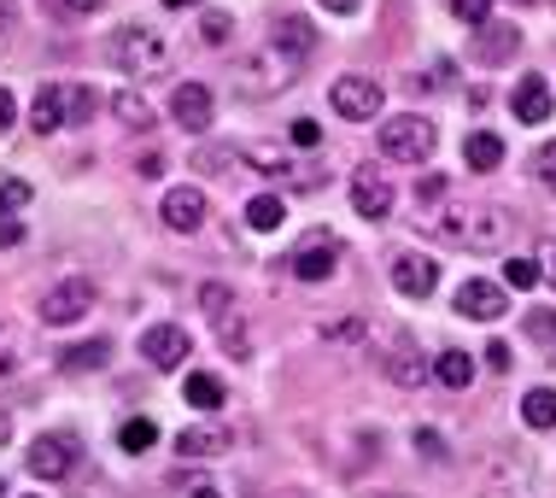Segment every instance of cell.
Segmentation results:
<instances>
[{"instance_id":"6da1fadb","label":"cell","mask_w":556,"mask_h":498,"mask_svg":"<svg viewBox=\"0 0 556 498\" xmlns=\"http://www.w3.org/2000/svg\"><path fill=\"white\" fill-rule=\"evenodd\" d=\"M112 65L135 83L164 77V71H170V41L147 24H124V29H112Z\"/></svg>"},{"instance_id":"7a4b0ae2","label":"cell","mask_w":556,"mask_h":498,"mask_svg":"<svg viewBox=\"0 0 556 498\" xmlns=\"http://www.w3.org/2000/svg\"><path fill=\"white\" fill-rule=\"evenodd\" d=\"M299 71H305V59H293V53H281V48H264V53H252V59H240V71H235V83H240V95H281Z\"/></svg>"},{"instance_id":"3957f363","label":"cell","mask_w":556,"mask_h":498,"mask_svg":"<svg viewBox=\"0 0 556 498\" xmlns=\"http://www.w3.org/2000/svg\"><path fill=\"white\" fill-rule=\"evenodd\" d=\"M445 235L463 240V247H475V252H492V247H504L509 217L498 206H463V211H451V217H445Z\"/></svg>"},{"instance_id":"277c9868","label":"cell","mask_w":556,"mask_h":498,"mask_svg":"<svg viewBox=\"0 0 556 498\" xmlns=\"http://www.w3.org/2000/svg\"><path fill=\"white\" fill-rule=\"evenodd\" d=\"M381 153L393 164H422L433 153V124H428V117H416V112L387 117V124H381Z\"/></svg>"},{"instance_id":"5b68a950","label":"cell","mask_w":556,"mask_h":498,"mask_svg":"<svg viewBox=\"0 0 556 498\" xmlns=\"http://www.w3.org/2000/svg\"><path fill=\"white\" fill-rule=\"evenodd\" d=\"M88 306H94V282H83V276H65V282H53L48 294H41V323L48 328H65V323H77V316H88Z\"/></svg>"},{"instance_id":"8992f818","label":"cell","mask_w":556,"mask_h":498,"mask_svg":"<svg viewBox=\"0 0 556 498\" xmlns=\"http://www.w3.org/2000/svg\"><path fill=\"white\" fill-rule=\"evenodd\" d=\"M77 451H83V440L77 434H41L36 446H29V475L36 481H65L71 470H77Z\"/></svg>"},{"instance_id":"52a82bcc","label":"cell","mask_w":556,"mask_h":498,"mask_svg":"<svg viewBox=\"0 0 556 498\" xmlns=\"http://www.w3.org/2000/svg\"><path fill=\"white\" fill-rule=\"evenodd\" d=\"M334 112L345 117V124H369L375 112H381V83L375 77H357V71H345V77H334Z\"/></svg>"},{"instance_id":"ba28073f","label":"cell","mask_w":556,"mask_h":498,"mask_svg":"<svg viewBox=\"0 0 556 498\" xmlns=\"http://www.w3.org/2000/svg\"><path fill=\"white\" fill-rule=\"evenodd\" d=\"M509 311V288L504 282H486V276H469L457 288V316H475V323H498Z\"/></svg>"},{"instance_id":"9c48e42d","label":"cell","mask_w":556,"mask_h":498,"mask_svg":"<svg viewBox=\"0 0 556 498\" xmlns=\"http://www.w3.org/2000/svg\"><path fill=\"white\" fill-rule=\"evenodd\" d=\"M170 117H176L188 135H205V129H212V117H217V95H212L205 83H182V88L170 95Z\"/></svg>"},{"instance_id":"30bf717a","label":"cell","mask_w":556,"mask_h":498,"mask_svg":"<svg viewBox=\"0 0 556 498\" xmlns=\"http://www.w3.org/2000/svg\"><path fill=\"white\" fill-rule=\"evenodd\" d=\"M188 328H176V323H153V328H147V335H141V358H147V364H153V370H176V364H182V358H188Z\"/></svg>"},{"instance_id":"8fae6325","label":"cell","mask_w":556,"mask_h":498,"mask_svg":"<svg viewBox=\"0 0 556 498\" xmlns=\"http://www.w3.org/2000/svg\"><path fill=\"white\" fill-rule=\"evenodd\" d=\"M247 164H252V171H264V176H281V183H299V188H317L323 183V164L317 159L299 164L288 153H269V147H247Z\"/></svg>"},{"instance_id":"7c38bea8","label":"cell","mask_w":556,"mask_h":498,"mask_svg":"<svg viewBox=\"0 0 556 498\" xmlns=\"http://www.w3.org/2000/svg\"><path fill=\"white\" fill-rule=\"evenodd\" d=\"M352 206H357V217H387V211H393V183H387L375 164H357L352 171Z\"/></svg>"},{"instance_id":"4fadbf2b","label":"cell","mask_w":556,"mask_h":498,"mask_svg":"<svg viewBox=\"0 0 556 498\" xmlns=\"http://www.w3.org/2000/svg\"><path fill=\"white\" fill-rule=\"evenodd\" d=\"M433 282H440V264H433L428 252H399V259H393V288H399V294L428 299Z\"/></svg>"},{"instance_id":"5bb4252c","label":"cell","mask_w":556,"mask_h":498,"mask_svg":"<svg viewBox=\"0 0 556 498\" xmlns=\"http://www.w3.org/2000/svg\"><path fill=\"white\" fill-rule=\"evenodd\" d=\"M334 264H340V247L328 235H317L311 247L293 252V276L299 282H328V276H334Z\"/></svg>"},{"instance_id":"9a60e30c","label":"cell","mask_w":556,"mask_h":498,"mask_svg":"<svg viewBox=\"0 0 556 498\" xmlns=\"http://www.w3.org/2000/svg\"><path fill=\"white\" fill-rule=\"evenodd\" d=\"M164 223H170V229H200V223H205V194L200 188H170V194H164Z\"/></svg>"},{"instance_id":"2e32d148","label":"cell","mask_w":556,"mask_h":498,"mask_svg":"<svg viewBox=\"0 0 556 498\" xmlns=\"http://www.w3.org/2000/svg\"><path fill=\"white\" fill-rule=\"evenodd\" d=\"M176 451H182V458H217V451H229V422L182 428V434H176Z\"/></svg>"},{"instance_id":"e0dca14e","label":"cell","mask_w":556,"mask_h":498,"mask_svg":"<svg viewBox=\"0 0 556 498\" xmlns=\"http://www.w3.org/2000/svg\"><path fill=\"white\" fill-rule=\"evenodd\" d=\"M65 88H71V83H41L36 105H29V129H36V135L65 129Z\"/></svg>"},{"instance_id":"ac0fdd59","label":"cell","mask_w":556,"mask_h":498,"mask_svg":"<svg viewBox=\"0 0 556 498\" xmlns=\"http://www.w3.org/2000/svg\"><path fill=\"white\" fill-rule=\"evenodd\" d=\"M509 105H516L521 124H545V117H551V83H545V77H521V83H516V100H509Z\"/></svg>"},{"instance_id":"d6986e66","label":"cell","mask_w":556,"mask_h":498,"mask_svg":"<svg viewBox=\"0 0 556 498\" xmlns=\"http://www.w3.org/2000/svg\"><path fill=\"white\" fill-rule=\"evenodd\" d=\"M269 48L293 53V59H311V48H317V29H311L305 18H276L269 24Z\"/></svg>"},{"instance_id":"ffe728a7","label":"cell","mask_w":556,"mask_h":498,"mask_svg":"<svg viewBox=\"0 0 556 498\" xmlns=\"http://www.w3.org/2000/svg\"><path fill=\"white\" fill-rule=\"evenodd\" d=\"M387 375H393L399 387H416V382H428V364H422V352H416L410 340H393L387 346Z\"/></svg>"},{"instance_id":"44dd1931","label":"cell","mask_w":556,"mask_h":498,"mask_svg":"<svg viewBox=\"0 0 556 498\" xmlns=\"http://www.w3.org/2000/svg\"><path fill=\"white\" fill-rule=\"evenodd\" d=\"M463 159H469V171L486 176V171H498V164H504V141L492 129H475L469 141H463Z\"/></svg>"},{"instance_id":"7402d4cb","label":"cell","mask_w":556,"mask_h":498,"mask_svg":"<svg viewBox=\"0 0 556 498\" xmlns=\"http://www.w3.org/2000/svg\"><path fill=\"white\" fill-rule=\"evenodd\" d=\"M433 375H440V387H457V394H463V387L475 382V358L451 346V352H440V358H433Z\"/></svg>"},{"instance_id":"603a6c76","label":"cell","mask_w":556,"mask_h":498,"mask_svg":"<svg viewBox=\"0 0 556 498\" xmlns=\"http://www.w3.org/2000/svg\"><path fill=\"white\" fill-rule=\"evenodd\" d=\"M521 48V36L509 24H480V59H486V65H498V59H509Z\"/></svg>"},{"instance_id":"cb8c5ba5","label":"cell","mask_w":556,"mask_h":498,"mask_svg":"<svg viewBox=\"0 0 556 498\" xmlns=\"http://www.w3.org/2000/svg\"><path fill=\"white\" fill-rule=\"evenodd\" d=\"M521 422H528V428H556V387H533V394L521 399Z\"/></svg>"},{"instance_id":"d4e9b609","label":"cell","mask_w":556,"mask_h":498,"mask_svg":"<svg viewBox=\"0 0 556 498\" xmlns=\"http://www.w3.org/2000/svg\"><path fill=\"white\" fill-rule=\"evenodd\" d=\"M281 217H288L281 194H252V200H247V223H252V229H281Z\"/></svg>"},{"instance_id":"484cf974","label":"cell","mask_w":556,"mask_h":498,"mask_svg":"<svg viewBox=\"0 0 556 498\" xmlns=\"http://www.w3.org/2000/svg\"><path fill=\"white\" fill-rule=\"evenodd\" d=\"M182 399L193 404V411H217V404H223V382H217V375H188Z\"/></svg>"},{"instance_id":"4316f807","label":"cell","mask_w":556,"mask_h":498,"mask_svg":"<svg viewBox=\"0 0 556 498\" xmlns=\"http://www.w3.org/2000/svg\"><path fill=\"white\" fill-rule=\"evenodd\" d=\"M112 112H117V124H124V129H153V105H147L141 95H117Z\"/></svg>"},{"instance_id":"83f0119b","label":"cell","mask_w":556,"mask_h":498,"mask_svg":"<svg viewBox=\"0 0 556 498\" xmlns=\"http://www.w3.org/2000/svg\"><path fill=\"white\" fill-rule=\"evenodd\" d=\"M112 358V346L106 340H88V346H71L65 358H59V370H100Z\"/></svg>"},{"instance_id":"f1b7e54d","label":"cell","mask_w":556,"mask_h":498,"mask_svg":"<svg viewBox=\"0 0 556 498\" xmlns=\"http://www.w3.org/2000/svg\"><path fill=\"white\" fill-rule=\"evenodd\" d=\"M153 440H159V428L147 416H129L124 428H117V446L124 451H153Z\"/></svg>"},{"instance_id":"f546056e","label":"cell","mask_w":556,"mask_h":498,"mask_svg":"<svg viewBox=\"0 0 556 498\" xmlns=\"http://www.w3.org/2000/svg\"><path fill=\"white\" fill-rule=\"evenodd\" d=\"M94 88H65V124H88L94 117Z\"/></svg>"},{"instance_id":"4dcf8cb0","label":"cell","mask_w":556,"mask_h":498,"mask_svg":"<svg viewBox=\"0 0 556 498\" xmlns=\"http://www.w3.org/2000/svg\"><path fill=\"white\" fill-rule=\"evenodd\" d=\"M504 282H509V288H539V282H545V264H539V259H509Z\"/></svg>"},{"instance_id":"1f68e13d","label":"cell","mask_w":556,"mask_h":498,"mask_svg":"<svg viewBox=\"0 0 556 498\" xmlns=\"http://www.w3.org/2000/svg\"><path fill=\"white\" fill-rule=\"evenodd\" d=\"M24 206H29V183H18V176H7V183H0V217H18Z\"/></svg>"},{"instance_id":"d6a6232c","label":"cell","mask_w":556,"mask_h":498,"mask_svg":"<svg viewBox=\"0 0 556 498\" xmlns=\"http://www.w3.org/2000/svg\"><path fill=\"white\" fill-rule=\"evenodd\" d=\"M451 18L457 24H492V0H451Z\"/></svg>"},{"instance_id":"836d02e7","label":"cell","mask_w":556,"mask_h":498,"mask_svg":"<svg viewBox=\"0 0 556 498\" xmlns=\"http://www.w3.org/2000/svg\"><path fill=\"white\" fill-rule=\"evenodd\" d=\"M288 135H293V147H299V153H317V147H323V129L311 124V117H299V124H293Z\"/></svg>"},{"instance_id":"e575fe53","label":"cell","mask_w":556,"mask_h":498,"mask_svg":"<svg viewBox=\"0 0 556 498\" xmlns=\"http://www.w3.org/2000/svg\"><path fill=\"white\" fill-rule=\"evenodd\" d=\"M229 29H235L229 12H205V18H200V36L212 41V48H217V41H229Z\"/></svg>"},{"instance_id":"d590c367","label":"cell","mask_w":556,"mask_h":498,"mask_svg":"<svg viewBox=\"0 0 556 498\" xmlns=\"http://www.w3.org/2000/svg\"><path fill=\"white\" fill-rule=\"evenodd\" d=\"M445 188H451L445 176H422V183H416V200H422V206H440V200H445Z\"/></svg>"},{"instance_id":"8d00e7d4","label":"cell","mask_w":556,"mask_h":498,"mask_svg":"<svg viewBox=\"0 0 556 498\" xmlns=\"http://www.w3.org/2000/svg\"><path fill=\"white\" fill-rule=\"evenodd\" d=\"M533 176H539V183H556V141H551V147H539V159H533Z\"/></svg>"},{"instance_id":"74e56055","label":"cell","mask_w":556,"mask_h":498,"mask_svg":"<svg viewBox=\"0 0 556 498\" xmlns=\"http://www.w3.org/2000/svg\"><path fill=\"white\" fill-rule=\"evenodd\" d=\"M364 328H369V323H357V316H345V323H328L323 335H328V340H357Z\"/></svg>"},{"instance_id":"f35d334b","label":"cell","mask_w":556,"mask_h":498,"mask_svg":"<svg viewBox=\"0 0 556 498\" xmlns=\"http://www.w3.org/2000/svg\"><path fill=\"white\" fill-rule=\"evenodd\" d=\"M18 124V100H12V88H0V135Z\"/></svg>"},{"instance_id":"ab89813d","label":"cell","mask_w":556,"mask_h":498,"mask_svg":"<svg viewBox=\"0 0 556 498\" xmlns=\"http://www.w3.org/2000/svg\"><path fill=\"white\" fill-rule=\"evenodd\" d=\"M528 328H533L539 340H551V335H556V311H533V316H528Z\"/></svg>"},{"instance_id":"60d3db41","label":"cell","mask_w":556,"mask_h":498,"mask_svg":"<svg viewBox=\"0 0 556 498\" xmlns=\"http://www.w3.org/2000/svg\"><path fill=\"white\" fill-rule=\"evenodd\" d=\"M29 229H24V223L18 217H0V247H18V240H24Z\"/></svg>"},{"instance_id":"b9f144b4","label":"cell","mask_w":556,"mask_h":498,"mask_svg":"<svg viewBox=\"0 0 556 498\" xmlns=\"http://www.w3.org/2000/svg\"><path fill=\"white\" fill-rule=\"evenodd\" d=\"M59 7H65L71 18H88V12H100V7H106V0H59Z\"/></svg>"},{"instance_id":"7bdbcfd3","label":"cell","mask_w":556,"mask_h":498,"mask_svg":"<svg viewBox=\"0 0 556 498\" xmlns=\"http://www.w3.org/2000/svg\"><path fill=\"white\" fill-rule=\"evenodd\" d=\"M200 299H205V311H212V316H223V306H229V294H223L217 282H212V288H205Z\"/></svg>"},{"instance_id":"ee69618b","label":"cell","mask_w":556,"mask_h":498,"mask_svg":"<svg viewBox=\"0 0 556 498\" xmlns=\"http://www.w3.org/2000/svg\"><path fill=\"white\" fill-rule=\"evenodd\" d=\"M486 364H492V370H509V346H504V340L486 346Z\"/></svg>"},{"instance_id":"f6af8a7d","label":"cell","mask_w":556,"mask_h":498,"mask_svg":"<svg viewBox=\"0 0 556 498\" xmlns=\"http://www.w3.org/2000/svg\"><path fill=\"white\" fill-rule=\"evenodd\" d=\"M323 7H328V12H340V18H352V12H357V0H323Z\"/></svg>"},{"instance_id":"bcb514c9","label":"cell","mask_w":556,"mask_h":498,"mask_svg":"<svg viewBox=\"0 0 556 498\" xmlns=\"http://www.w3.org/2000/svg\"><path fill=\"white\" fill-rule=\"evenodd\" d=\"M7 29H12V7L0 0V41H7Z\"/></svg>"},{"instance_id":"7dc6e473","label":"cell","mask_w":556,"mask_h":498,"mask_svg":"<svg viewBox=\"0 0 556 498\" xmlns=\"http://www.w3.org/2000/svg\"><path fill=\"white\" fill-rule=\"evenodd\" d=\"M164 7H170V12H193L200 0H164Z\"/></svg>"},{"instance_id":"c3c4849f","label":"cell","mask_w":556,"mask_h":498,"mask_svg":"<svg viewBox=\"0 0 556 498\" xmlns=\"http://www.w3.org/2000/svg\"><path fill=\"white\" fill-rule=\"evenodd\" d=\"M7 440H12V416L0 411V446H7Z\"/></svg>"},{"instance_id":"681fc988","label":"cell","mask_w":556,"mask_h":498,"mask_svg":"<svg viewBox=\"0 0 556 498\" xmlns=\"http://www.w3.org/2000/svg\"><path fill=\"white\" fill-rule=\"evenodd\" d=\"M545 282H556V247H551V259H545Z\"/></svg>"},{"instance_id":"f907efd6","label":"cell","mask_w":556,"mask_h":498,"mask_svg":"<svg viewBox=\"0 0 556 498\" xmlns=\"http://www.w3.org/2000/svg\"><path fill=\"white\" fill-rule=\"evenodd\" d=\"M193 498H223L217 487H193Z\"/></svg>"},{"instance_id":"816d5d0a","label":"cell","mask_w":556,"mask_h":498,"mask_svg":"<svg viewBox=\"0 0 556 498\" xmlns=\"http://www.w3.org/2000/svg\"><path fill=\"white\" fill-rule=\"evenodd\" d=\"M369 498H404V493H369Z\"/></svg>"},{"instance_id":"f5cc1de1","label":"cell","mask_w":556,"mask_h":498,"mask_svg":"<svg viewBox=\"0 0 556 498\" xmlns=\"http://www.w3.org/2000/svg\"><path fill=\"white\" fill-rule=\"evenodd\" d=\"M0 498H7V481H0Z\"/></svg>"}]
</instances>
